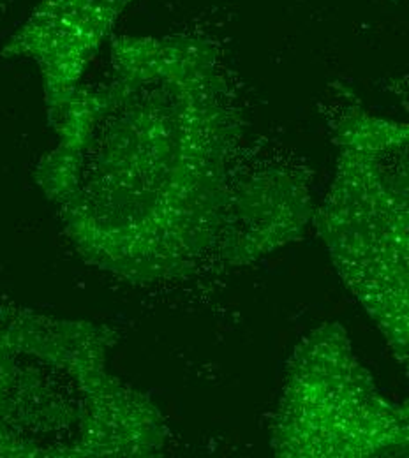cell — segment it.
Segmentation results:
<instances>
[{"instance_id":"6da1fadb","label":"cell","mask_w":409,"mask_h":458,"mask_svg":"<svg viewBox=\"0 0 409 458\" xmlns=\"http://www.w3.org/2000/svg\"><path fill=\"white\" fill-rule=\"evenodd\" d=\"M50 127L34 178L89 265L156 284L251 263L243 125L210 41L118 36L107 76Z\"/></svg>"},{"instance_id":"7a4b0ae2","label":"cell","mask_w":409,"mask_h":458,"mask_svg":"<svg viewBox=\"0 0 409 458\" xmlns=\"http://www.w3.org/2000/svg\"><path fill=\"white\" fill-rule=\"evenodd\" d=\"M118 332L0 307V458L159 455L166 420L108 367Z\"/></svg>"},{"instance_id":"3957f363","label":"cell","mask_w":409,"mask_h":458,"mask_svg":"<svg viewBox=\"0 0 409 458\" xmlns=\"http://www.w3.org/2000/svg\"><path fill=\"white\" fill-rule=\"evenodd\" d=\"M316 225L354 298L409 370V123L363 112L336 127Z\"/></svg>"},{"instance_id":"277c9868","label":"cell","mask_w":409,"mask_h":458,"mask_svg":"<svg viewBox=\"0 0 409 458\" xmlns=\"http://www.w3.org/2000/svg\"><path fill=\"white\" fill-rule=\"evenodd\" d=\"M272 448L279 457H409V402L385 399L339 325L293 352Z\"/></svg>"},{"instance_id":"5b68a950","label":"cell","mask_w":409,"mask_h":458,"mask_svg":"<svg viewBox=\"0 0 409 458\" xmlns=\"http://www.w3.org/2000/svg\"><path fill=\"white\" fill-rule=\"evenodd\" d=\"M132 0H39L29 18L4 43V58H27L41 74L52 125L112 36Z\"/></svg>"},{"instance_id":"8992f818","label":"cell","mask_w":409,"mask_h":458,"mask_svg":"<svg viewBox=\"0 0 409 458\" xmlns=\"http://www.w3.org/2000/svg\"><path fill=\"white\" fill-rule=\"evenodd\" d=\"M4 4H5V0H0V11H2V7H4Z\"/></svg>"},{"instance_id":"52a82bcc","label":"cell","mask_w":409,"mask_h":458,"mask_svg":"<svg viewBox=\"0 0 409 458\" xmlns=\"http://www.w3.org/2000/svg\"><path fill=\"white\" fill-rule=\"evenodd\" d=\"M405 2H406V4H408V5H409V0H405Z\"/></svg>"}]
</instances>
